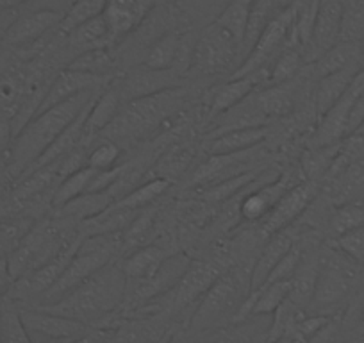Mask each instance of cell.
Listing matches in <instances>:
<instances>
[{"label":"cell","mask_w":364,"mask_h":343,"mask_svg":"<svg viewBox=\"0 0 364 343\" xmlns=\"http://www.w3.org/2000/svg\"><path fill=\"white\" fill-rule=\"evenodd\" d=\"M261 86V80L255 75L229 77L216 88H213L211 97H209V117H220Z\"/></svg>","instance_id":"cell-19"},{"label":"cell","mask_w":364,"mask_h":343,"mask_svg":"<svg viewBox=\"0 0 364 343\" xmlns=\"http://www.w3.org/2000/svg\"><path fill=\"white\" fill-rule=\"evenodd\" d=\"M18 13L20 9H0V48H2V41H4L9 26H11Z\"/></svg>","instance_id":"cell-46"},{"label":"cell","mask_w":364,"mask_h":343,"mask_svg":"<svg viewBox=\"0 0 364 343\" xmlns=\"http://www.w3.org/2000/svg\"><path fill=\"white\" fill-rule=\"evenodd\" d=\"M338 255L336 248L332 252V258H325L320 254V274H318L316 288H314L309 306V310H313L314 313L328 315V310L338 307L348 297L353 279L348 263H353V261L348 260L345 254H341L343 260L339 261Z\"/></svg>","instance_id":"cell-7"},{"label":"cell","mask_w":364,"mask_h":343,"mask_svg":"<svg viewBox=\"0 0 364 343\" xmlns=\"http://www.w3.org/2000/svg\"><path fill=\"white\" fill-rule=\"evenodd\" d=\"M186 80V77H182L173 70H156L145 65H136L117 75L124 104L141 99V97L156 95L164 90L178 88Z\"/></svg>","instance_id":"cell-8"},{"label":"cell","mask_w":364,"mask_h":343,"mask_svg":"<svg viewBox=\"0 0 364 343\" xmlns=\"http://www.w3.org/2000/svg\"><path fill=\"white\" fill-rule=\"evenodd\" d=\"M65 45L72 59L75 58V56L82 54V52L91 51V48L114 47L113 41H111L107 23L102 15L87 20V22L80 23L79 27H75V29H72L70 33H66Z\"/></svg>","instance_id":"cell-20"},{"label":"cell","mask_w":364,"mask_h":343,"mask_svg":"<svg viewBox=\"0 0 364 343\" xmlns=\"http://www.w3.org/2000/svg\"><path fill=\"white\" fill-rule=\"evenodd\" d=\"M339 40L359 41V43L364 40V0H357L345 8Z\"/></svg>","instance_id":"cell-42"},{"label":"cell","mask_w":364,"mask_h":343,"mask_svg":"<svg viewBox=\"0 0 364 343\" xmlns=\"http://www.w3.org/2000/svg\"><path fill=\"white\" fill-rule=\"evenodd\" d=\"M107 0H77L65 11L61 16L58 31L63 34L70 33L72 29L79 27L80 23L87 22V20L95 19V16L102 15L104 8H106Z\"/></svg>","instance_id":"cell-37"},{"label":"cell","mask_w":364,"mask_h":343,"mask_svg":"<svg viewBox=\"0 0 364 343\" xmlns=\"http://www.w3.org/2000/svg\"><path fill=\"white\" fill-rule=\"evenodd\" d=\"M154 223H156V211L150 209V206L136 213L131 223L124 229V254L150 243V238L154 234Z\"/></svg>","instance_id":"cell-35"},{"label":"cell","mask_w":364,"mask_h":343,"mask_svg":"<svg viewBox=\"0 0 364 343\" xmlns=\"http://www.w3.org/2000/svg\"><path fill=\"white\" fill-rule=\"evenodd\" d=\"M306 65L302 51L296 47H286L275 61H273L272 73H269V84H288L295 79L300 70Z\"/></svg>","instance_id":"cell-38"},{"label":"cell","mask_w":364,"mask_h":343,"mask_svg":"<svg viewBox=\"0 0 364 343\" xmlns=\"http://www.w3.org/2000/svg\"><path fill=\"white\" fill-rule=\"evenodd\" d=\"M295 241L296 238L293 236V231H289V227L269 234L268 243L262 247L261 254L257 255V261H255L254 268L250 272V292L257 290L266 281L269 272L288 254V250L295 245Z\"/></svg>","instance_id":"cell-17"},{"label":"cell","mask_w":364,"mask_h":343,"mask_svg":"<svg viewBox=\"0 0 364 343\" xmlns=\"http://www.w3.org/2000/svg\"><path fill=\"white\" fill-rule=\"evenodd\" d=\"M360 48H363V56H364V40L360 41Z\"/></svg>","instance_id":"cell-50"},{"label":"cell","mask_w":364,"mask_h":343,"mask_svg":"<svg viewBox=\"0 0 364 343\" xmlns=\"http://www.w3.org/2000/svg\"><path fill=\"white\" fill-rule=\"evenodd\" d=\"M9 59H11V51H8V48H2V52H0V75L4 73Z\"/></svg>","instance_id":"cell-48"},{"label":"cell","mask_w":364,"mask_h":343,"mask_svg":"<svg viewBox=\"0 0 364 343\" xmlns=\"http://www.w3.org/2000/svg\"><path fill=\"white\" fill-rule=\"evenodd\" d=\"M114 202H117V199H114V195L109 190L86 191V194L66 202L61 208L54 209V215L61 216V218H68L75 223H80L84 220L95 218L97 215L106 211Z\"/></svg>","instance_id":"cell-23"},{"label":"cell","mask_w":364,"mask_h":343,"mask_svg":"<svg viewBox=\"0 0 364 343\" xmlns=\"http://www.w3.org/2000/svg\"><path fill=\"white\" fill-rule=\"evenodd\" d=\"M332 247L345 254L348 260L353 263L363 267L364 265V226L350 229L346 233L334 236L332 240Z\"/></svg>","instance_id":"cell-41"},{"label":"cell","mask_w":364,"mask_h":343,"mask_svg":"<svg viewBox=\"0 0 364 343\" xmlns=\"http://www.w3.org/2000/svg\"><path fill=\"white\" fill-rule=\"evenodd\" d=\"M99 92L100 90H87L34 115L23 125L22 131L13 136L6 163L9 179L18 181L33 167L34 161L54 143V139L79 117L80 111L99 95Z\"/></svg>","instance_id":"cell-1"},{"label":"cell","mask_w":364,"mask_h":343,"mask_svg":"<svg viewBox=\"0 0 364 343\" xmlns=\"http://www.w3.org/2000/svg\"><path fill=\"white\" fill-rule=\"evenodd\" d=\"M248 293H250V272H245L243 268H232L225 274H220L195 307L191 315V329L208 331L223 325L225 322H234Z\"/></svg>","instance_id":"cell-5"},{"label":"cell","mask_w":364,"mask_h":343,"mask_svg":"<svg viewBox=\"0 0 364 343\" xmlns=\"http://www.w3.org/2000/svg\"><path fill=\"white\" fill-rule=\"evenodd\" d=\"M252 4L254 0H230L222 15L215 20L220 26L225 27L236 40L241 41V51H243V38L247 33L248 20H250Z\"/></svg>","instance_id":"cell-36"},{"label":"cell","mask_w":364,"mask_h":343,"mask_svg":"<svg viewBox=\"0 0 364 343\" xmlns=\"http://www.w3.org/2000/svg\"><path fill=\"white\" fill-rule=\"evenodd\" d=\"M218 275L220 272L213 265L191 261L186 274L182 275L173 290H170L171 304L181 310V307H188L190 304H193L197 299L200 300V297L208 292L209 286L216 281Z\"/></svg>","instance_id":"cell-16"},{"label":"cell","mask_w":364,"mask_h":343,"mask_svg":"<svg viewBox=\"0 0 364 343\" xmlns=\"http://www.w3.org/2000/svg\"><path fill=\"white\" fill-rule=\"evenodd\" d=\"M120 255H124V231L122 233L86 234L77 245L72 260L68 261L61 278L33 306L58 302L66 293L72 292L75 286H79L84 279L90 278L93 272L102 268L104 265L111 263Z\"/></svg>","instance_id":"cell-4"},{"label":"cell","mask_w":364,"mask_h":343,"mask_svg":"<svg viewBox=\"0 0 364 343\" xmlns=\"http://www.w3.org/2000/svg\"><path fill=\"white\" fill-rule=\"evenodd\" d=\"M111 79L113 77L93 75V73L79 72V70H72L68 66H65L52 79L50 86H48L47 93H45L43 100H41L40 107H38L36 115L48 110V107L55 106V104L63 102V100L70 99V97H75L79 93L87 92V90H102Z\"/></svg>","instance_id":"cell-13"},{"label":"cell","mask_w":364,"mask_h":343,"mask_svg":"<svg viewBox=\"0 0 364 343\" xmlns=\"http://www.w3.org/2000/svg\"><path fill=\"white\" fill-rule=\"evenodd\" d=\"M66 66L72 70H79V72L104 77H114L120 73L113 47L91 48V51H86L82 52V54L75 56Z\"/></svg>","instance_id":"cell-26"},{"label":"cell","mask_w":364,"mask_h":343,"mask_svg":"<svg viewBox=\"0 0 364 343\" xmlns=\"http://www.w3.org/2000/svg\"><path fill=\"white\" fill-rule=\"evenodd\" d=\"M282 186H284V181L269 184V186L266 184L261 190H255L252 194H248L240 204L241 218L247 220V222H261L268 215L269 209L275 206L279 197L284 194V188Z\"/></svg>","instance_id":"cell-27"},{"label":"cell","mask_w":364,"mask_h":343,"mask_svg":"<svg viewBox=\"0 0 364 343\" xmlns=\"http://www.w3.org/2000/svg\"><path fill=\"white\" fill-rule=\"evenodd\" d=\"M122 152H124V149L117 142L109 138H99V145L95 143L87 150L86 164L95 168V170H109V168L117 167Z\"/></svg>","instance_id":"cell-40"},{"label":"cell","mask_w":364,"mask_h":343,"mask_svg":"<svg viewBox=\"0 0 364 343\" xmlns=\"http://www.w3.org/2000/svg\"><path fill=\"white\" fill-rule=\"evenodd\" d=\"M360 226H364V204L359 201H348L338 206L328 222L332 236H339V234Z\"/></svg>","instance_id":"cell-39"},{"label":"cell","mask_w":364,"mask_h":343,"mask_svg":"<svg viewBox=\"0 0 364 343\" xmlns=\"http://www.w3.org/2000/svg\"><path fill=\"white\" fill-rule=\"evenodd\" d=\"M125 295H127V278L122 267V258H117L93 272L58 302L36 307L75 318L86 325H93L107 320L111 315L117 313L118 307L125 304Z\"/></svg>","instance_id":"cell-2"},{"label":"cell","mask_w":364,"mask_h":343,"mask_svg":"<svg viewBox=\"0 0 364 343\" xmlns=\"http://www.w3.org/2000/svg\"><path fill=\"white\" fill-rule=\"evenodd\" d=\"M31 0H0V9H22Z\"/></svg>","instance_id":"cell-47"},{"label":"cell","mask_w":364,"mask_h":343,"mask_svg":"<svg viewBox=\"0 0 364 343\" xmlns=\"http://www.w3.org/2000/svg\"><path fill=\"white\" fill-rule=\"evenodd\" d=\"M97 172L99 170H95V168H91V167H87V164H84V167H80V168H77V170L66 174V176L63 177L58 184H55L54 194H52V199H50L52 208L54 209L61 208V206H65L66 202H70L72 199L86 194V191L90 190L91 181L95 179Z\"/></svg>","instance_id":"cell-29"},{"label":"cell","mask_w":364,"mask_h":343,"mask_svg":"<svg viewBox=\"0 0 364 343\" xmlns=\"http://www.w3.org/2000/svg\"><path fill=\"white\" fill-rule=\"evenodd\" d=\"M73 2H77V0H31L22 9H48V11L65 15V11Z\"/></svg>","instance_id":"cell-43"},{"label":"cell","mask_w":364,"mask_h":343,"mask_svg":"<svg viewBox=\"0 0 364 343\" xmlns=\"http://www.w3.org/2000/svg\"><path fill=\"white\" fill-rule=\"evenodd\" d=\"M61 16V13L48 11V9H20L6 33L2 48L26 51L33 47L59 26Z\"/></svg>","instance_id":"cell-10"},{"label":"cell","mask_w":364,"mask_h":343,"mask_svg":"<svg viewBox=\"0 0 364 343\" xmlns=\"http://www.w3.org/2000/svg\"><path fill=\"white\" fill-rule=\"evenodd\" d=\"M13 283H15V279H13L11 272H9L8 255H0V300L8 295Z\"/></svg>","instance_id":"cell-44"},{"label":"cell","mask_w":364,"mask_h":343,"mask_svg":"<svg viewBox=\"0 0 364 343\" xmlns=\"http://www.w3.org/2000/svg\"><path fill=\"white\" fill-rule=\"evenodd\" d=\"M360 322H363V325H364V306H363V310H360Z\"/></svg>","instance_id":"cell-49"},{"label":"cell","mask_w":364,"mask_h":343,"mask_svg":"<svg viewBox=\"0 0 364 343\" xmlns=\"http://www.w3.org/2000/svg\"><path fill=\"white\" fill-rule=\"evenodd\" d=\"M188 100L184 86L164 90L156 95L141 97L122 106L120 113L107 125L99 138H109L122 145L125 142H138L143 136L152 134L164 122L178 113Z\"/></svg>","instance_id":"cell-3"},{"label":"cell","mask_w":364,"mask_h":343,"mask_svg":"<svg viewBox=\"0 0 364 343\" xmlns=\"http://www.w3.org/2000/svg\"><path fill=\"white\" fill-rule=\"evenodd\" d=\"M124 100H122L120 88H118L117 75L109 80L95 97L93 104L90 107V113L86 118V139L90 143L95 142L104 129L114 120L118 113H120Z\"/></svg>","instance_id":"cell-14"},{"label":"cell","mask_w":364,"mask_h":343,"mask_svg":"<svg viewBox=\"0 0 364 343\" xmlns=\"http://www.w3.org/2000/svg\"><path fill=\"white\" fill-rule=\"evenodd\" d=\"M0 342L29 343V332L23 324L22 307L13 295H6L0 302Z\"/></svg>","instance_id":"cell-28"},{"label":"cell","mask_w":364,"mask_h":343,"mask_svg":"<svg viewBox=\"0 0 364 343\" xmlns=\"http://www.w3.org/2000/svg\"><path fill=\"white\" fill-rule=\"evenodd\" d=\"M357 61H364L363 48H360L359 41L339 40L338 43L327 48L320 58L314 59L313 73L311 75L318 80L320 77L328 75L332 72H338V70L353 65Z\"/></svg>","instance_id":"cell-25"},{"label":"cell","mask_w":364,"mask_h":343,"mask_svg":"<svg viewBox=\"0 0 364 343\" xmlns=\"http://www.w3.org/2000/svg\"><path fill=\"white\" fill-rule=\"evenodd\" d=\"M168 188H170V181H168L166 177H154V179L146 181V183L138 184L134 190H131L127 195L118 199L114 204L122 206V208L139 211V209L149 208L152 202H156L157 199L163 197L168 191Z\"/></svg>","instance_id":"cell-33"},{"label":"cell","mask_w":364,"mask_h":343,"mask_svg":"<svg viewBox=\"0 0 364 343\" xmlns=\"http://www.w3.org/2000/svg\"><path fill=\"white\" fill-rule=\"evenodd\" d=\"M13 127L11 122L0 120V159L4 156H8V150L11 147L13 142Z\"/></svg>","instance_id":"cell-45"},{"label":"cell","mask_w":364,"mask_h":343,"mask_svg":"<svg viewBox=\"0 0 364 343\" xmlns=\"http://www.w3.org/2000/svg\"><path fill=\"white\" fill-rule=\"evenodd\" d=\"M320 254L314 248H309L304 243L302 258L299 261L295 274L289 279V302L296 307L309 310L311 300H313L314 288H316L318 274H320Z\"/></svg>","instance_id":"cell-15"},{"label":"cell","mask_w":364,"mask_h":343,"mask_svg":"<svg viewBox=\"0 0 364 343\" xmlns=\"http://www.w3.org/2000/svg\"><path fill=\"white\" fill-rule=\"evenodd\" d=\"M364 61H357L353 65L332 72L328 75L320 77L316 80V90H314V110H316L318 120L341 99L343 93L348 90L350 83L353 80L355 73L363 68Z\"/></svg>","instance_id":"cell-18"},{"label":"cell","mask_w":364,"mask_h":343,"mask_svg":"<svg viewBox=\"0 0 364 343\" xmlns=\"http://www.w3.org/2000/svg\"><path fill=\"white\" fill-rule=\"evenodd\" d=\"M230 0H171L184 29L200 31L215 22Z\"/></svg>","instance_id":"cell-24"},{"label":"cell","mask_w":364,"mask_h":343,"mask_svg":"<svg viewBox=\"0 0 364 343\" xmlns=\"http://www.w3.org/2000/svg\"><path fill=\"white\" fill-rule=\"evenodd\" d=\"M268 138V125H254V127L232 129L218 136L209 138V154L225 156V154H240L261 145Z\"/></svg>","instance_id":"cell-21"},{"label":"cell","mask_w":364,"mask_h":343,"mask_svg":"<svg viewBox=\"0 0 364 343\" xmlns=\"http://www.w3.org/2000/svg\"><path fill=\"white\" fill-rule=\"evenodd\" d=\"M36 218L29 213H13L0 218V255H8L26 238Z\"/></svg>","instance_id":"cell-32"},{"label":"cell","mask_w":364,"mask_h":343,"mask_svg":"<svg viewBox=\"0 0 364 343\" xmlns=\"http://www.w3.org/2000/svg\"><path fill=\"white\" fill-rule=\"evenodd\" d=\"M23 324L29 332L31 342L45 339V342H73V339H86L90 325L75 318L63 317L50 313L36 306L22 307Z\"/></svg>","instance_id":"cell-9"},{"label":"cell","mask_w":364,"mask_h":343,"mask_svg":"<svg viewBox=\"0 0 364 343\" xmlns=\"http://www.w3.org/2000/svg\"><path fill=\"white\" fill-rule=\"evenodd\" d=\"M343 139L336 143H328V145H318L313 150L304 154L302 157V170L306 174L307 181H318L320 177L327 176V172L331 170L332 163L341 152Z\"/></svg>","instance_id":"cell-34"},{"label":"cell","mask_w":364,"mask_h":343,"mask_svg":"<svg viewBox=\"0 0 364 343\" xmlns=\"http://www.w3.org/2000/svg\"><path fill=\"white\" fill-rule=\"evenodd\" d=\"M182 33H184V29L178 27V29L170 31V33L164 34L163 38H159V40L146 51L141 65L156 70H173L175 63H177Z\"/></svg>","instance_id":"cell-30"},{"label":"cell","mask_w":364,"mask_h":343,"mask_svg":"<svg viewBox=\"0 0 364 343\" xmlns=\"http://www.w3.org/2000/svg\"><path fill=\"white\" fill-rule=\"evenodd\" d=\"M318 191H320V188H318L316 181H307L299 186H293L291 190H286L275 202V206L269 209L268 215L261 220L262 234L269 236V234L291 226L316 201Z\"/></svg>","instance_id":"cell-11"},{"label":"cell","mask_w":364,"mask_h":343,"mask_svg":"<svg viewBox=\"0 0 364 343\" xmlns=\"http://www.w3.org/2000/svg\"><path fill=\"white\" fill-rule=\"evenodd\" d=\"M343 11H345V8H343L341 0H320L309 45L304 52L306 61H309V59L314 61L327 48L338 43L339 38H341Z\"/></svg>","instance_id":"cell-12"},{"label":"cell","mask_w":364,"mask_h":343,"mask_svg":"<svg viewBox=\"0 0 364 343\" xmlns=\"http://www.w3.org/2000/svg\"><path fill=\"white\" fill-rule=\"evenodd\" d=\"M241 41L218 22H211L198 31L188 79L195 83H209L220 77L229 79L241 65Z\"/></svg>","instance_id":"cell-6"},{"label":"cell","mask_w":364,"mask_h":343,"mask_svg":"<svg viewBox=\"0 0 364 343\" xmlns=\"http://www.w3.org/2000/svg\"><path fill=\"white\" fill-rule=\"evenodd\" d=\"M164 258H166V252L154 243L143 245V247L127 252L125 258H122V267H124L125 278H127V285H138V283L152 278Z\"/></svg>","instance_id":"cell-22"},{"label":"cell","mask_w":364,"mask_h":343,"mask_svg":"<svg viewBox=\"0 0 364 343\" xmlns=\"http://www.w3.org/2000/svg\"><path fill=\"white\" fill-rule=\"evenodd\" d=\"M255 95L268 120L288 117L295 107V100H293L291 92L286 88V84H269V86L266 84L262 90H255Z\"/></svg>","instance_id":"cell-31"}]
</instances>
